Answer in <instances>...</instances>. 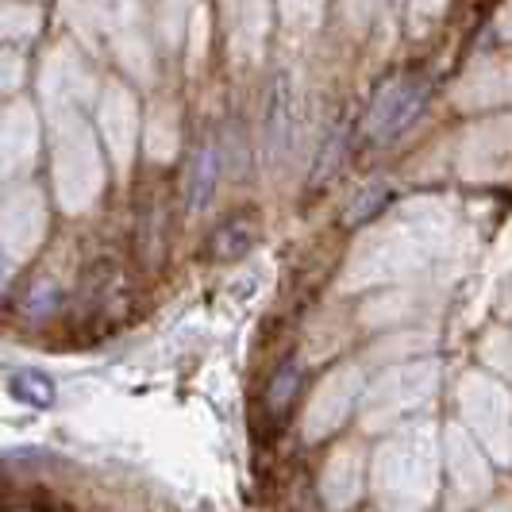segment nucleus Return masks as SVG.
Instances as JSON below:
<instances>
[{"instance_id":"nucleus-1","label":"nucleus","mask_w":512,"mask_h":512,"mask_svg":"<svg viewBox=\"0 0 512 512\" xmlns=\"http://www.w3.org/2000/svg\"><path fill=\"white\" fill-rule=\"evenodd\" d=\"M424 101H428V81L424 77H397L374 101L366 131L370 135H397L401 128H409L412 116L424 108Z\"/></svg>"},{"instance_id":"nucleus-2","label":"nucleus","mask_w":512,"mask_h":512,"mask_svg":"<svg viewBox=\"0 0 512 512\" xmlns=\"http://www.w3.org/2000/svg\"><path fill=\"white\" fill-rule=\"evenodd\" d=\"M166 228H170V201H166V189L154 185L151 197L139 208V251L147 255V262H158V258H162Z\"/></svg>"},{"instance_id":"nucleus-3","label":"nucleus","mask_w":512,"mask_h":512,"mask_svg":"<svg viewBox=\"0 0 512 512\" xmlns=\"http://www.w3.org/2000/svg\"><path fill=\"white\" fill-rule=\"evenodd\" d=\"M255 239H258V220L247 216V212H239V216H231V220H224L220 228L212 231L208 255L216 258V262H235V258H243L251 251Z\"/></svg>"},{"instance_id":"nucleus-4","label":"nucleus","mask_w":512,"mask_h":512,"mask_svg":"<svg viewBox=\"0 0 512 512\" xmlns=\"http://www.w3.org/2000/svg\"><path fill=\"white\" fill-rule=\"evenodd\" d=\"M216 174H220V154H216V143H201L197 154H193V166H189V216H201L212 201V189H216Z\"/></svg>"},{"instance_id":"nucleus-5","label":"nucleus","mask_w":512,"mask_h":512,"mask_svg":"<svg viewBox=\"0 0 512 512\" xmlns=\"http://www.w3.org/2000/svg\"><path fill=\"white\" fill-rule=\"evenodd\" d=\"M289 131H293V101H289V81L274 77L270 89V108H266V139H270V154L282 158L289 147Z\"/></svg>"},{"instance_id":"nucleus-6","label":"nucleus","mask_w":512,"mask_h":512,"mask_svg":"<svg viewBox=\"0 0 512 512\" xmlns=\"http://www.w3.org/2000/svg\"><path fill=\"white\" fill-rule=\"evenodd\" d=\"M301 382H305V366L301 362H285L282 370L270 378V385H266V409L274 412V416L293 409V401L301 393Z\"/></svg>"},{"instance_id":"nucleus-7","label":"nucleus","mask_w":512,"mask_h":512,"mask_svg":"<svg viewBox=\"0 0 512 512\" xmlns=\"http://www.w3.org/2000/svg\"><path fill=\"white\" fill-rule=\"evenodd\" d=\"M8 389H12L16 401L35 405V409L54 405V382L47 374H39V370H20V374H12V378H8Z\"/></svg>"},{"instance_id":"nucleus-8","label":"nucleus","mask_w":512,"mask_h":512,"mask_svg":"<svg viewBox=\"0 0 512 512\" xmlns=\"http://www.w3.org/2000/svg\"><path fill=\"white\" fill-rule=\"evenodd\" d=\"M343 147H347V124H335L332 139L324 143L320 162H316V170H312V181H316V185H324V178H332L335 174V162L343 158Z\"/></svg>"},{"instance_id":"nucleus-9","label":"nucleus","mask_w":512,"mask_h":512,"mask_svg":"<svg viewBox=\"0 0 512 512\" xmlns=\"http://www.w3.org/2000/svg\"><path fill=\"white\" fill-rule=\"evenodd\" d=\"M385 201H389V193H385L382 185H370V189H362L359 197L347 205V216H343V220H347V224H366L374 212H382Z\"/></svg>"}]
</instances>
